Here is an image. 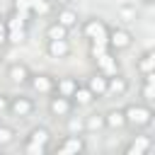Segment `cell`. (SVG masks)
<instances>
[{
    "label": "cell",
    "mask_w": 155,
    "mask_h": 155,
    "mask_svg": "<svg viewBox=\"0 0 155 155\" xmlns=\"http://www.w3.org/2000/svg\"><path fill=\"white\" fill-rule=\"evenodd\" d=\"M78 78L75 75H63V78H56V85H53V94H61V97H73L75 87H78Z\"/></svg>",
    "instance_id": "obj_15"
},
{
    "label": "cell",
    "mask_w": 155,
    "mask_h": 155,
    "mask_svg": "<svg viewBox=\"0 0 155 155\" xmlns=\"http://www.w3.org/2000/svg\"><path fill=\"white\" fill-rule=\"evenodd\" d=\"M107 44L114 53H121L126 48H131L133 44V34L126 29V27H109V34H107Z\"/></svg>",
    "instance_id": "obj_5"
},
{
    "label": "cell",
    "mask_w": 155,
    "mask_h": 155,
    "mask_svg": "<svg viewBox=\"0 0 155 155\" xmlns=\"http://www.w3.org/2000/svg\"><path fill=\"white\" fill-rule=\"evenodd\" d=\"M46 56L48 58H56V61H65L70 53H73V46L68 39H46Z\"/></svg>",
    "instance_id": "obj_9"
},
{
    "label": "cell",
    "mask_w": 155,
    "mask_h": 155,
    "mask_svg": "<svg viewBox=\"0 0 155 155\" xmlns=\"http://www.w3.org/2000/svg\"><path fill=\"white\" fill-rule=\"evenodd\" d=\"M7 46V24H5V17H0V48Z\"/></svg>",
    "instance_id": "obj_29"
},
{
    "label": "cell",
    "mask_w": 155,
    "mask_h": 155,
    "mask_svg": "<svg viewBox=\"0 0 155 155\" xmlns=\"http://www.w3.org/2000/svg\"><path fill=\"white\" fill-rule=\"evenodd\" d=\"M128 90H131V82H128L126 75L116 73V75H109V78H107V94H111V97H124Z\"/></svg>",
    "instance_id": "obj_13"
},
{
    "label": "cell",
    "mask_w": 155,
    "mask_h": 155,
    "mask_svg": "<svg viewBox=\"0 0 155 155\" xmlns=\"http://www.w3.org/2000/svg\"><path fill=\"white\" fill-rule=\"evenodd\" d=\"M7 107H10V94L0 92V116H5V114H7Z\"/></svg>",
    "instance_id": "obj_30"
},
{
    "label": "cell",
    "mask_w": 155,
    "mask_h": 155,
    "mask_svg": "<svg viewBox=\"0 0 155 155\" xmlns=\"http://www.w3.org/2000/svg\"><path fill=\"white\" fill-rule=\"evenodd\" d=\"M17 140V131L7 124H0V148H7Z\"/></svg>",
    "instance_id": "obj_26"
},
{
    "label": "cell",
    "mask_w": 155,
    "mask_h": 155,
    "mask_svg": "<svg viewBox=\"0 0 155 155\" xmlns=\"http://www.w3.org/2000/svg\"><path fill=\"white\" fill-rule=\"evenodd\" d=\"M80 34H82L87 41H107L109 24H107L102 17H87V19L80 22Z\"/></svg>",
    "instance_id": "obj_2"
},
{
    "label": "cell",
    "mask_w": 155,
    "mask_h": 155,
    "mask_svg": "<svg viewBox=\"0 0 155 155\" xmlns=\"http://www.w3.org/2000/svg\"><path fill=\"white\" fill-rule=\"evenodd\" d=\"M36 111V102L27 94H10V107L7 114H12L15 119H27Z\"/></svg>",
    "instance_id": "obj_4"
},
{
    "label": "cell",
    "mask_w": 155,
    "mask_h": 155,
    "mask_svg": "<svg viewBox=\"0 0 155 155\" xmlns=\"http://www.w3.org/2000/svg\"><path fill=\"white\" fill-rule=\"evenodd\" d=\"M53 19H56L58 24H63L68 31L80 24V15H78V10H75L73 5H58L56 12H53Z\"/></svg>",
    "instance_id": "obj_8"
},
{
    "label": "cell",
    "mask_w": 155,
    "mask_h": 155,
    "mask_svg": "<svg viewBox=\"0 0 155 155\" xmlns=\"http://www.w3.org/2000/svg\"><path fill=\"white\" fill-rule=\"evenodd\" d=\"M68 29L63 27V24H58L56 19H51L48 24H46V29H44V36L46 39H68Z\"/></svg>",
    "instance_id": "obj_22"
},
{
    "label": "cell",
    "mask_w": 155,
    "mask_h": 155,
    "mask_svg": "<svg viewBox=\"0 0 155 155\" xmlns=\"http://www.w3.org/2000/svg\"><path fill=\"white\" fill-rule=\"evenodd\" d=\"M65 131L68 133H85V119L78 116L75 111H70L65 116Z\"/></svg>",
    "instance_id": "obj_23"
},
{
    "label": "cell",
    "mask_w": 155,
    "mask_h": 155,
    "mask_svg": "<svg viewBox=\"0 0 155 155\" xmlns=\"http://www.w3.org/2000/svg\"><path fill=\"white\" fill-rule=\"evenodd\" d=\"M24 143H34V145H46V148H51V131H48L46 126H34V128H29Z\"/></svg>",
    "instance_id": "obj_17"
},
{
    "label": "cell",
    "mask_w": 155,
    "mask_h": 155,
    "mask_svg": "<svg viewBox=\"0 0 155 155\" xmlns=\"http://www.w3.org/2000/svg\"><path fill=\"white\" fill-rule=\"evenodd\" d=\"M82 119H85V133H99L107 128L104 126V111H92Z\"/></svg>",
    "instance_id": "obj_20"
},
{
    "label": "cell",
    "mask_w": 155,
    "mask_h": 155,
    "mask_svg": "<svg viewBox=\"0 0 155 155\" xmlns=\"http://www.w3.org/2000/svg\"><path fill=\"white\" fill-rule=\"evenodd\" d=\"M12 12L22 15L27 22H31V0H12Z\"/></svg>",
    "instance_id": "obj_25"
},
{
    "label": "cell",
    "mask_w": 155,
    "mask_h": 155,
    "mask_svg": "<svg viewBox=\"0 0 155 155\" xmlns=\"http://www.w3.org/2000/svg\"><path fill=\"white\" fill-rule=\"evenodd\" d=\"M104 126L109 131H121L126 128V116H124V107H111L104 111Z\"/></svg>",
    "instance_id": "obj_14"
},
{
    "label": "cell",
    "mask_w": 155,
    "mask_h": 155,
    "mask_svg": "<svg viewBox=\"0 0 155 155\" xmlns=\"http://www.w3.org/2000/svg\"><path fill=\"white\" fill-rule=\"evenodd\" d=\"M2 58H5V48H0V63H2Z\"/></svg>",
    "instance_id": "obj_32"
},
{
    "label": "cell",
    "mask_w": 155,
    "mask_h": 155,
    "mask_svg": "<svg viewBox=\"0 0 155 155\" xmlns=\"http://www.w3.org/2000/svg\"><path fill=\"white\" fill-rule=\"evenodd\" d=\"M22 148H24L27 155H46V153L51 150V148H46V145H34V143H24Z\"/></svg>",
    "instance_id": "obj_28"
},
{
    "label": "cell",
    "mask_w": 155,
    "mask_h": 155,
    "mask_svg": "<svg viewBox=\"0 0 155 155\" xmlns=\"http://www.w3.org/2000/svg\"><path fill=\"white\" fill-rule=\"evenodd\" d=\"M92 63H94V70H97V73H102L104 78H109V75H116V73H119V58H116V53H114V51L102 53V56H99V58H94Z\"/></svg>",
    "instance_id": "obj_11"
},
{
    "label": "cell",
    "mask_w": 155,
    "mask_h": 155,
    "mask_svg": "<svg viewBox=\"0 0 155 155\" xmlns=\"http://www.w3.org/2000/svg\"><path fill=\"white\" fill-rule=\"evenodd\" d=\"M70 99H73V104H75V107H90V104H94V102H97V99H94V94L87 90V85H85V82H80V85L75 87V92H73V97H70Z\"/></svg>",
    "instance_id": "obj_19"
},
{
    "label": "cell",
    "mask_w": 155,
    "mask_h": 155,
    "mask_svg": "<svg viewBox=\"0 0 155 155\" xmlns=\"http://www.w3.org/2000/svg\"><path fill=\"white\" fill-rule=\"evenodd\" d=\"M136 70H138L140 75H145V73H155V51H153V48L143 51V53L136 58Z\"/></svg>",
    "instance_id": "obj_18"
},
{
    "label": "cell",
    "mask_w": 155,
    "mask_h": 155,
    "mask_svg": "<svg viewBox=\"0 0 155 155\" xmlns=\"http://www.w3.org/2000/svg\"><path fill=\"white\" fill-rule=\"evenodd\" d=\"M5 75H7V80L12 82V85H27L29 82V75H31V68L27 65V63H22V61H15V63H10L7 68H5Z\"/></svg>",
    "instance_id": "obj_10"
},
{
    "label": "cell",
    "mask_w": 155,
    "mask_h": 155,
    "mask_svg": "<svg viewBox=\"0 0 155 155\" xmlns=\"http://www.w3.org/2000/svg\"><path fill=\"white\" fill-rule=\"evenodd\" d=\"M153 148V138L145 133H136L126 145H124V155H145Z\"/></svg>",
    "instance_id": "obj_12"
},
{
    "label": "cell",
    "mask_w": 155,
    "mask_h": 155,
    "mask_svg": "<svg viewBox=\"0 0 155 155\" xmlns=\"http://www.w3.org/2000/svg\"><path fill=\"white\" fill-rule=\"evenodd\" d=\"M70 111H75V104L70 97H61V94H48V114L56 119H65Z\"/></svg>",
    "instance_id": "obj_7"
},
{
    "label": "cell",
    "mask_w": 155,
    "mask_h": 155,
    "mask_svg": "<svg viewBox=\"0 0 155 155\" xmlns=\"http://www.w3.org/2000/svg\"><path fill=\"white\" fill-rule=\"evenodd\" d=\"M85 85H87V90L94 94V99H102V97H107V78L102 75V73H92L87 80H85Z\"/></svg>",
    "instance_id": "obj_16"
},
{
    "label": "cell",
    "mask_w": 155,
    "mask_h": 155,
    "mask_svg": "<svg viewBox=\"0 0 155 155\" xmlns=\"http://www.w3.org/2000/svg\"><path fill=\"white\" fill-rule=\"evenodd\" d=\"M51 2H53L56 7H58V5H73V0H51Z\"/></svg>",
    "instance_id": "obj_31"
},
{
    "label": "cell",
    "mask_w": 155,
    "mask_h": 155,
    "mask_svg": "<svg viewBox=\"0 0 155 155\" xmlns=\"http://www.w3.org/2000/svg\"><path fill=\"white\" fill-rule=\"evenodd\" d=\"M29 90L34 94H53V85H56V78L51 73H31L29 75Z\"/></svg>",
    "instance_id": "obj_6"
},
{
    "label": "cell",
    "mask_w": 155,
    "mask_h": 155,
    "mask_svg": "<svg viewBox=\"0 0 155 155\" xmlns=\"http://www.w3.org/2000/svg\"><path fill=\"white\" fill-rule=\"evenodd\" d=\"M85 150H87V143H85L82 133H68V136H63L61 143L53 145V153H58V155H82Z\"/></svg>",
    "instance_id": "obj_3"
},
{
    "label": "cell",
    "mask_w": 155,
    "mask_h": 155,
    "mask_svg": "<svg viewBox=\"0 0 155 155\" xmlns=\"http://www.w3.org/2000/svg\"><path fill=\"white\" fill-rule=\"evenodd\" d=\"M29 39V27H15L7 29V46H22Z\"/></svg>",
    "instance_id": "obj_21"
},
{
    "label": "cell",
    "mask_w": 155,
    "mask_h": 155,
    "mask_svg": "<svg viewBox=\"0 0 155 155\" xmlns=\"http://www.w3.org/2000/svg\"><path fill=\"white\" fill-rule=\"evenodd\" d=\"M107 51H111L107 41H90V51H87V53H90V58H92V61H94V58H99V56H102V53H107Z\"/></svg>",
    "instance_id": "obj_27"
},
{
    "label": "cell",
    "mask_w": 155,
    "mask_h": 155,
    "mask_svg": "<svg viewBox=\"0 0 155 155\" xmlns=\"http://www.w3.org/2000/svg\"><path fill=\"white\" fill-rule=\"evenodd\" d=\"M56 10L51 0H31V17H46Z\"/></svg>",
    "instance_id": "obj_24"
},
{
    "label": "cell",
    "mask_w": 155,
    "mask_h": 155,
    "mask_svg": "<svg viewBox=\"0 0 155 155\" xmlns=\"http://www.w3.org/2000/svg\"><path fill=\"white\" fill-rule=\"evenodd\" d=\"M124 116H126V126L140 131V128H145V126L153 124V116H155V114H153V107H150V104L131 102V104L124 107Z\"/></svg>",
    "instance_id": "obj_1"
}]
</instances>
